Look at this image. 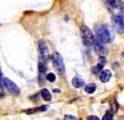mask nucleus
<instances>
[{"mask_svg": "<svg viewBox=\"0 0 124 120\" xmlns=\"http://www.w3.org/2000/svg\"><path fill=\"white\" fill-rule=\"evenodd\" d=\"M97 38L101 43H110L113 40V34L107 25H99L97 28Z\"/></svg>", "mask_w": 124, "mask_h": 120, "instance_id": "obj_1", "label": "nucleus"}, {"mask_svg": "<svg viewBox=\"0 0 124 120\" xmlns=\"http://www.w3.org/2000/svg\"><path fill=\"white\" fill-rule=\"evenodd\" d=\"M81 35H82V40H83V44L86 46H92L94 45L96 40H94V36H93L91 29L86 25H83L81 28Z\"/></svg>", "mask_w": 124, "mask_h": 120, "instance_id": "obj_2", "label": "nucleus"}, {"mask_svg": "<svg viewBox=\"0 0 124 120\" xmlns=\"http://www.w3.org/2000/svg\"><path fill=\"white\" fill-rule=\"evenodd\" d=\"M52 63H54L56 71L61 75H63L65 74V64H63V59H62V56L58 53L52 54Z\"/></svg>", "mask_w": 124, "mask_h": 120, "instance_id": "obj_3", "label": "nucleus"}, {"mask_svg": "<svg viewBox=\"0 0 124 120\" xmlns=\"http://www.w3.org/2000/svg\"><path fill=\"white\" fill-rule=\"evenodd\" d=\"M112 25L118 33L124 31V18L122 15H113L112 16Z\"/></svg>", "mask_w": 124, "mask_h": 120, "instance_id": "obj_4", "label": "nucleus"}, {"mask_svg": "<svg viewBox=\"0 0 124 120\" xmlns=\"http://www.w3.org/2000/svg\"><path fill=\"white\" fill-rule=\"evenodd\" d=\"M4 83H1V89H3V84L5 85V88L9 90L11 94H14V95H19L20 94V89H19V86L15 84V83H13L11 80H9V79H4L3 80Z\"/></svg>", "mask_w": 124, "mask_h": 120, "instance_id": "obj_5", "label": "nucleus"}, {"mask_svg": "<svg viewBox=\"0 0 124 120\" xmlns=\"http://www.w3.org/2000/svg\"><path fill=\"white\" fill-rule=\"evenodd\" d=\"M93 48H94V50H96V53L98 54V55H104L106 54V46L103 45V43H101L99 40H96V43H94V45H93Z\"/></svg>", "mask_w": 124, "mask_h": 120, "instance_id": "obj_6", "label": "nucleus"}, {"mask_svg": "<svg viewBox=\"0 0 124 120\" xmlns=\"http://www.w3.org/2000/svg\"><path fill=\"white\" fill-rule=\"evenodd\" d=\"M39 50H40V53H41V56L42 58H47L48 55V49H47V45L45 41H39Z\"/></svg>", "mask_w": 124, "mask_h": 120, "instance_id": "obj_7", "label": "nucleus"}, {"mask_svg": "<svg viewBox=\"0 0 124 120\" xmlns=\"http://www.w3.org/2000/svg\"><path fill=\"white\" fill-rule=\"evenodd\" d=\"M110 76H112V73L109 71V70H103V71L99 74V79H101L102 83H107L110 79Z\"/></svg>", "mask_w": 124, "mask_h": 120, "instance_id": "obj_8", "label": "nucleus"}, {"mask_svg": "<svg viewBox=\"0 0 124 120\" xmlns=\"http://www.w3.org/2000/svg\"><path fill=\"white\" fill-rule=\"evenodd\" d=\"M72 85H73L75 88H82V86L85 85V81H83V80H82L81 78L76 76V78L72 79Z\"/></svg>", "mask_w": 124, "mask_h": 120, "instance_id": "obj_9", "label": "nucleus"}, {"mask_svg": "<svg viewBox=\"0 0 124 120\" xmlns=\"http://www.w3.org/2000/svg\"><path fill=\"white\" fill-rule=\"evenodd\" d=\"M46 73V63H40V81H42L44 74Z\"/></svg>", "mask_w": 124, "mask_h": 120, "instance_id": "obj_10", "label": "nucleus"}, {"mask_svg": "<svg viewBox=\"0 0 124 120\" xmlns=\"http://www.w3.org/2000/svg\"><path fill=\"white\" fill-rule=\"evenodd\" d=\"M41 96H42L46 101H50V100H51V93L48 91L47 89H42V90H41Z\"/></svg>", "mask_w": 124, "mask_h": 120, "instance_id": "obj_11", "label": "nucleus"}, {"mask_svg": "<svg viewBox=\"0 0 124 120\" xmlns=\"http://www.w3.org/2000/svg\"><path fill=\"white\" fill-rule=\"evenodd\" d=\"M45 110H47V106H40V108H36V109H29V110H26L25 113H27V114H34V113H36V111H45Z\"/></svg>", "mask_w": 124, "mask_h": 120, "instance_id": "obj_12", "label": "nucleus"}, {"mask_svg": "<svg viewBox=\"0 0 124 120\" xmlns=\"http://www.w3.org/2000/svg\"><path fill=\"white\" fill-rule=\"evenodd\" d=\"M96 84H89V85H86V88H85V91L87 93V94H92V93H94L96 91Z\"/></svg>", "mask_w": 124, "mask_h": 120, "instance_id": "obj_13", "label": "nucleus"}, {"mask_svg": "<svg viewBox=\"0 0 124 120\" xmlns=\"http://www.w3.org/2000/svg\"><path fill=\"white\" fill-rule=\"evenodd\" d=\"M108 5L113 6V8H118L122 5V1H119V0H109V1H106Z\"/></svg>", "mask_w": 124, "mask_h": 120, "instance_id": "obj_14", "label": "nucleus"}, {"mask_svg": "<svg viewBox=\"0 0 124 120\" xmlns=\"http://www.w3.org/2000/svg\"><path fill=\"white\" fill-rule=\"evenodd\" d=\"M46 79L48 80L50 83H54L55 80H56V76H55V74H54V73H48V74L46 75Z\"/></svg>", "mask_w": 124, "mask_h": 120, "instance_id": "obj_15", "label": "nucleus"}, {"mask_svg": "<svg viewBox=\"0 0 124 120\" xmlns=\"http://www.w3.org/2000/svg\"><path fill=\"white\" fill-rule=\"evenodd\" d=\"M104 65H106V58L103 56V58H101V59H99V63H98V66H99V68L102 69V68L104 66Z\"/></svg>", "mask_w": 124, "mask_h": 120, "instance_id": "obj_16", "label": "nucleus"}, {"mask_svg": "<svg viewBox=\"0 0 124 120\" xmlns=\"http://www.w3.org/2000/svg\"><path fill=\"white\" fill-rule=\"evenodd\" d=\"M112 119H113V114L112 113H107L104 116H103L102 120H112Z\"/></svg>", "mask_w": 124, "mask_h": 120, "instance_id": "obj_17", "label": "nucleus"}, {"mask_svg": "<svg viewBox=\"0 0 124 120\" xmlns=\"http://www.w3.org/2000/svg\"><path fill=\"white\" fill-rule=\"evenodd\" d=\"M65 120H76V118L73 115H66L65 116Z\"/></svg>", "mask_w": 124, "mask_h": 120, "instance_id": "obj_18", "label": "nucleus"}, {"mask_svg": "<svg viewBox=\"0 0 124 120\" xmlns=\"http://www.w3.org/2000/svg\"><path fill=\"white\" fill-rule=\"evenodd\" d=\"M88 120H99V118H98V116H94V115H92V116L88 118Z\"/></svg>", "mask_w": 124, "mask_h": 120, "instance_id": "obj_19", "label": "nucleus"}, {"mask_svg": "<svg viewBox=\"0 0 124 120\" xmlns=\"http://www.w3.org/2000/svg\"><path fill=\"white\" fill-rule=\"evenodd\" d=\"M123 56H124V53H123Z\"/></svg>", "mask_w": 124, "mask_h": 120, "instance_id": "obj_20", "label": "nucleus"}]
</instances>
